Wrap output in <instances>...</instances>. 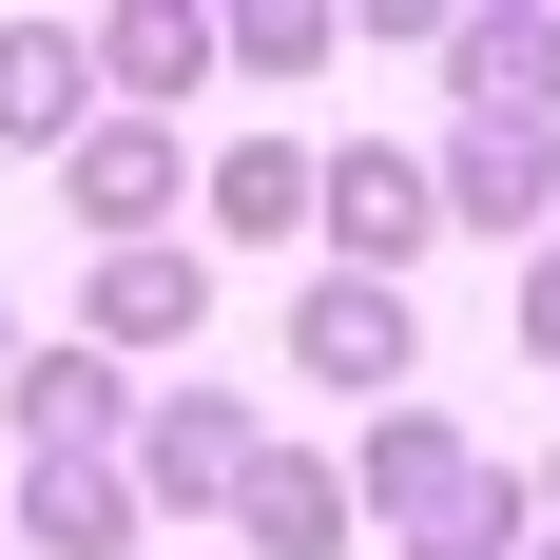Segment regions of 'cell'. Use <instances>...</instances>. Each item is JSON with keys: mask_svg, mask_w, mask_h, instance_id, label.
<instances>
[{"mask_svg": "<svg viewBox=\"0 0 560 560\" xmlns=\"http://www.w3.org/2000/svg\"><path fill=\"white\" fill-rule=\"evenodd\" d=\"M348 522H387L406 560H522L541 483L464 445V406H368V445H348Z\"/></svg>", "mask_w": 560, "mask_h": 560, "instance_id": "obj_1", "label": "cell"}, {"mask_svg": "<svg viewBox=\"0 0 560 560\" xmlns=\"http://www.w3.org/2000/svg\"><path fill=\"white\" fill-rule=\"evenodd\" d=\"M310 213H329V271H368V290H406L425 252H445V174H425V155H387V136H348Z\"/></svg>", "mask_w": 560, "mask_h": 560, "instance_id": "obj_2", "label": "cell"}, {"mask_svg": "<svg viewBox=\"0 0 560 560\" xmlns=\"http://www.w3.org/2000/svg\"><path fill=\"white\" fill-rule=\"evenodd\" d=\"M290 387H425V310H406V290H368V271H310L290 290Z\"/></svg>", "mask_w": 560, "mask_h": 560, "instance_id": "obj_3", "label": "cell"}, {"mask_svg": "<svg viewBox=\"0 0 560 560\" xmlns=\"http://www.w3.org/2000/svg\"><path fill=\"white\" fill-rule=\"evenodd\" d=\"M0 406H20V445H39V464H136V425H155V387H136L97 329H78V348H20V387H0Z\"/></svg>", "mask_w": 560, "mask_h": 560, "instance_id": "obj_4", "label": "cell"}, {"mask_svg": "<svg viewBox=\"0 0 560 560\" xmlns=\"http://www.w3.org/2000/svg\"><path fill=\"white\" fill-rule=\"evenodd\" d=\"M252 464H271V425H252L232 387H155V425H136V503L155 522H213Z\"/></svg>", "mask_w": 560, "mask_h": 560, "instance_id": "obj_5", "label": "cell"}, {"mask_svg": "<svg viewBox=\"0 0 560 560\" xmlns=\"http://www.w3.org/2000/svg\"><path fill=\"white\" fill-rule=\"evenodd\" d=\"M97 116H116L97 20H0V155H78Z\"/></svg>", "mask_w": 560, "mask_h": 560, "instance_id": "obj_6", "label": "cell"}, {"mask_svg": "<svg viewBox=\"0 0 560 560\" xmlns=\"http://www.w3.org/2000/svg\"><path fill=\"white\" fill-rule=\"evenodd\" d=\"M174 194H194V174H174V116H97V136L58 155V213L97 232V252H155Z\"/></svg>", "mask_w": 560, "mask_h": 560, "instance_id": "obj_7", "label": "cell"}, {"mask_svg": "<svg viewBox=\"0 0 560 560\" xmlns=\"http://www.w3.org/2000/svg\"><path fill=\"white\" fill-rule=\"evenodd\" d=\"M425 174H445V232H560V116H464Z\"/></svg>", "mask_w": 560, "mask_h": 560, "instance_id": "obj_8", "label": "cell"}, {"mask_svg": "<svg viewBox=\"0 0 560 560\" xmlns=\"http://www.w3.org/2000/svg\"><path fill=\"white\" fill-rule=\"evenodd\" d=\"M213 329V252L194 232H155V252H97V348L136 368V348H194Z\"/></svg>", "mask_w": 560, "mask_h": 560, "instance_id": "obj_9", "label": "cell"}, {"mask_svg": "<svg viewBox=\"0 0 560 560\" xmlns=\"http://www.w3.org/2000/svg\"><path fill=\"white\" fill-rule=\"evenodd\" d=\"M155 503H136V464H20V560H136Z\"/></svg>", "mask_w": 560, "mask_h": 560, "instance_id": "obj_10", "label": "cell"}, {"mask_svg": "<svg viewBox=\"0 0 560 560\" xmlns=\"http://www.w3.org/2000/svg\"><path fill=\"white\" fill-rule=\"evenodd\" d=\"M445 97H464V116H560V20H541V0L445 20Z\"/></svg>", "mask_w": 560, "mask_h": 560, "instance_id": "obj_11", "label": "cell"}, {"mask_svg": "<svg viewBox=\"0 0 560 560\" xmlns=\"http://www.w3.org/2000/svg\"><path fill=\"white\" fill-rule=\"evenodd\" d=\"M232 58V20H194V0H116L97 20V78H116V116H174L194 78Z\"/></svg>", "mask_w": 560, "mask_h": 560, "instance_id": "obj_12", "label": "cell"}, {"mask_svg": "<svg viewBox=\"0 0 560 560\" xmlns=\"http://www.w3.org/2000/svg\"><path fill=\"white\" fill-rule=\"evenodd\" d=\"M232 541L252 560H348V464L329 445H271L252 483H232Z\"/></svg>", "mask_w": 560, "mask_h": 560, "instance_id": "obj_13", "label": "cell"}, {"mask_svg": "<svg viewBox=\"0 0 560 560\" xmlns=\"http://www.w3.org/2000/svg\"><path fill=\"white\" fill-rule=\"evenodd\" d=\"M310 194H329V155H290V136H232V155H213V252H232V232H310Z\"/></svg>", "mask_w": 560, "mask_h": 560, "instance_id": "obj_14", "label": "cell"}, {"mask_svg": "<svg viewBox=\"0 0 560 560\" xmlns=\"http://www.w3.org/2000/svg\"><path fill=\"white\" fill-rule=\"evenodd\" d=\"M329 58H348L329 0H252V20H232V78H329Z\"/></svg>", "mask_w": 560, "mask_h": 560, "instance_id": "obj_15", "label": "cell"}, {"mask_svg": "<svg viewBox=\"0 0 560 560\" xmlns=\"http://www.w3.org/2000/svg\"><path fill=\"white\" fill-rule=\"evenodd\" d=\"M522 348H541V368H560V232H541V252H522Z\"/></svg>", "mask_w": 560, "mask_h": 560, "instance_id": "obj_16", "label": "cell"}, {"mask_svg": "<svg viewBox=\"0 0 560 560\" xmlns=\"http://www.w3.org/2000/svg\"><path fill=\"white\" fill-rule=\"evenodd\" d=\"M0 387H20V290H0Z\"/></svg>", "mask_w": 560, "mask_h": 560, "instance_id": "obj_17", "label": "cell"}, {"mask_svg": "<svg viewBox=\"0 0 560 560\" xmlns=\"http://www.w3.org/2000/svg\"><path fill=\"white\" fill-rule=\"evenodd\" d=\"M0 560H20V503H0Z\"/></svg>", "mask_w": 560, "mask_h": 560, "instance_id": "obj_18", "label": "cell"}, {"mask_svg": "<svg viewBox=\"0 0 560 560\" xmlns=\"http://www.w3.org/2000/svg\"><path fill=\"white\" fill-rule=\"evenodd\" d=\"M541 522H560V464H541Z\"/></svg>", "mask_w": 560, "mask_h": 560, "instance_id": "obj_19", "label": "cell"}]
</instances>
